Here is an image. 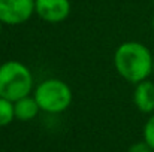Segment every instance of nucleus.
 <instances>
[{"label":"nucleus","mask_w":154,"mask_h":152,"mask_svg":"<svg viewBox=\"0 0 154 152\" xmlns=\"http://www.w3.org/2000/svg\"><path fill=\"white\" fill-rule=\"evenodd\" d=\"M114 64L118 75L132 84H139L153 73V55L139 42L121 43L115 51Z\"/></svg>","instance_id":"obj_1"},{"label":"nucleus","mask_w":154,"mask_h":152,"mask_svg":"<svg viewBox=\"0 0 154 152\" xmlns=\"http://www.w3.org/2000/svg\"><path fill=\"white\" fill-rule=\"evenodd\" d=\"M33 76L20 61H6L0 66V97L17 101L30 94Z\"/></svg>","instance_id":"obj_2"},{"label":"nucleus","mask_w":154,"mask_h":152,"mask_svg":"<svg viewBox=\"0 0 154 152\" xmlns=\"http://www.w3.org/2000/svg\"><path fill=\"white\" fill-rule=\"evenodd\" d=\"M35 99L41 110L48 113L64 112L72 103L70 87L60 79H45L35 90Z\"/></svg>","instance_id":"obj_3"},{"label":"nucleus","mask_w":154,"mask_h":152,"mask_svg":"<svg viewBox=\"0 0 154 152\" xmlns=\"http://www.w3.org/2000/svg\"><path fill=\"white\" fill-rule=\"evenodd\" d=\"M35 12V0H0V21L6 25H18L30 19Z\"/></svg>","instance_id":"obj_4"},{"label":"nucleus","mask_w":154,"mask_h":152,"mask_svg":"<svg viewBox=\"0 0 154 152\" xmlns=\"http://www.w3.org/2000/svg\"><path fill=\"white\" fill-rule=\"evenodd\" d=\"M35 12L47 22L57 24L64 21L70 13L69 0H35Z\"/></svg>","instance_id":"obj_5"},{"label":"nucleus","mask_w":154,"mask_h":152,"mask_svg":"<svg viewBox=\"0 0 154 152\" xmlns=\"http://www.w3.org/2000/svg\"><path fill=\"white\" fill-rule=\"evenodd\" d=\"M133 101L141 112L144 113L154 112V82L145 79L136 84L133 93Z\"/></svg>","instance_id":"obj_6"},{"label":"nucleus","mask_w":154,"mask_h":152,"mask_svg":"<svg viewBox=\"0 0 154 152\" xmlns=\"http://www.w3.org/2000/svg\"><path fill=\"white\" fill-rule=\"evenodd\" d=\"M14 107H15V118L20 121H32L33 118L38 116L41 107L39 103L36 101L35 96H26L20 100L14 101Z\"/></svg>","instance_id":"obj_7"},{"label":"nucleus","mask_w":154,"mask_h":152,"mask_svg":"<svg viewBox=\"0 0 154 152\" xmlns=\"http://www.w3.org/2000/svg\"><path fill=\"white\" fill-rule=\"evenodd\" d=\"M15 119V107L14 101L0 97V127L9 125Z\"/></svg>","instance_id":"obj_8"},{"label":"nucleus","mask_w":154,"mask_h":152,"mask_svg":"<svg viewBox=\"0 0 154 152\" xmlns=\"http://www.w3.org/2000/svg\"><path fill=\"white\" fill-rule=\"evenodd\" d=\"M144 142L154 149V113L144 125Z\"/></svg>","instance_id":"obj_9"},{"label":"nucleus","mask_w":154,"mask_h":152,"mask_svg":"<svg viewBox=\"0 0 154 152\" xmlns=\"http://www.w3.org/2000/svg\"><path fill=\"white\" fill-rule=\"evenodd\" d=\"M129 152H154V149L153 148H150L145 142H142V143H136V145H133Z\"/></svg>","instance_id":"obj_10"},{"label":"nucleus","mask_w":154,"mask_h":152,"mask_svg":"<svg viewBox=\"0 0 154 152\" xmlns=\"http://www.w3.org/2000/svg\"><path fill=\"white\" fill-rule=\"evenodd\" d=\"M2 24H3V22H2V21H0V33H2Z\"/></svg>","instance_id":"obj_11"},{"label":"nucleus","mask_w":154,"mask_h":152,"mask_svg":"<svg viewBox=\"0 0 154 152\" xmlns=\"http://www.w3.org/2000/svg\"><path fill=\"white\" fill-rule=\"evenodd\" d=\"M153 73H154V57H153Z\"/></svg>","instance_id":"obj_12"},{"label":"nucleus","mask_w":154,"mask_h":152,"mask_svg":"<svg viewBox=\"0 0 154 152\" xmlns=\"http://www.w3.org/2000/svg\"><path fill=\"white\" fill-rule=\"evenodd\" d=\"M153 31H154V16H153Z\"/></svg>","instance_id":"obj_13"}]
</instances>
